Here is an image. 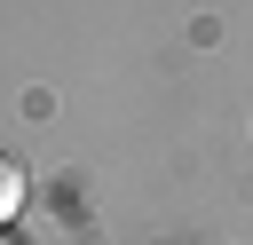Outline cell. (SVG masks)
Masks as SVG:
<instances>
[{
	"label": "cell",
	"instance_id": "1",
	"mask_svg": "<svg viewBox=\"0 0 253 245\" xmlns=\"http://www.w3.org/2000/svg\"><path fill=\"white\" fill-rule=\"evenodd\" d=\"M16 205H24V166H16V158H0V221H8Z\"/></svg>",
	"mask_w": 253,
	"mask_h": 245
},
{
	"label": "cell",
	"instance_id": "2",
	"mask_svg": "<svg viewBox=\"0 0 253 245\" xmlns=\"http://www.w3.org/2000/svg\"><path fill=\"white\" fill-rule=\"evenodd\" d=\"M0 245H8V237H0Z\"/></svg>",
	"mask_w": 253,
	"mask_h": 245
}]
</instances>
